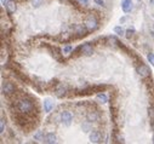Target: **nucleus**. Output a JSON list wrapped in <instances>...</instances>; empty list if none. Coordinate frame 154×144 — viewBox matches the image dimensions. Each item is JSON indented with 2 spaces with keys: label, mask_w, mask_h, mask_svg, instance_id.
I'll return each mask as SVG.
<instances>
[{
  "label": "nucleus",
  "mask_w": 154,
  "mask_h": 144,
  "mask_svg": "<svg viewBox=\"0 0 154 144\" xmlns=\"http://www.w3.org/2000/svg\"><path fill=\"white\" fill-rule=\"evenodd\" d=\"M101 133L98 131H92L91 134H90V142L91 143H99L101 142Z\"/></svg>",
  "instance_id": "6e6552de"
},
{
  "label": "nucleus",
  "mask_w": 154,
  "mask_h": 144,
  "mask_svg": "<svg viewBox=\"0 0 154 144\" xmlns=\"http://www.w3.org/2000/svg\"><path fill=\"white\" fill-rule=\"evenodd\" d=\"M17 108L18 110L23 113V114H27V113H30L33 110V108H34V105H33V102L28 98H22L18 101V104H17Z\"/></svg>",
  "instance_id": "f257e3e1"
},
{
  "label": "nucleus",
  "mask_w": 154,
  "mask_h": 144,
  "mask_svg": "<svg viewBox=\"0 0 154 144\" xmlns=\"http://www.w3.org/2000/svg\"><path fill=\"white\" fill-rule=\"evenodd\" d=\"M80 49H81V52L85 54V56H91V54L93 53V49H92V46L90 45V44H84L81 47H80Z\"/></svg>",
  "instance_id": "0eeeda50"
},
{
  "label": "nucleus",
  "mask_w": 154,
  "mask_h": 144,
  "mask_svg": "<svg viewBox=\"0 0 154 144\" xmlns=\"http://www.w3.org/2000/svg\"><path fill=\"white\" fill-rule=\"evenodd\" d=\"M152 128H153V131H154V121L152 122Z\"/></svg>",
  "instance_id": "5701e85b"
},
{
  "label": "nucleus",
  "mask_w": 154,
  "mask_h": 144,
  "mask_svg": "<svg viewBox=\"0 0 154 144\" xmlns=\"http://www.w3.org/2000/svg\"><path fill=\"white\" fill-rule=\"evenodd\" d=\"M72 51H73V46H70V45L66 46L64 49H63V52H64V53H69V52H72Z\"/></svg>",
  "instance_id": "6ab92c4d"
},
{
  "label": "nucleus",
  "mask_w": 154,
  "mask_h": 144,
  "mask_svg": "<svg viewBox=\"0 0 154 144\" xmlns=\"http://www.w3.org/2000/svg\"><path fill=\"white\" fill-rule=\"evenodd\" d=\"M66 92H67L66 87H63L62 85H59L57 87V90H56V96H57V97H63V96H66Z\"/></svg>",
  "instance_id": "f8f14e48"
},
{
  "label": "nucleus",
  "mask_w": 154,
  "mask_h": 144,
  "mask_svg": "<svg viewBox=\"0 0 154 144\" xmlns=\"http://www.w3.org/2000/svg\"><path fill=\"white\" fill-rule=\"evenodd\" d=\"M45 143H48V144H53V143H56V136L53 134V133H48L45 136Z\"/></svg>",
  "instance_id": "9b49d317"
},
{
  "label": "nucleus",
  "mask_w": 154,
  "mask_h": 144,
  "mask_svg": "<svg viewBox=\"0 0 154 144\" xmlns=\"http://www.w3.org/2000/svg\"><path fill=\"white\" fill-rule=\"evenodd\" d=\"M61 120H62V122L64 123L66 126H69L70 123H72L73 116H72V114H70L69 112H63V113L61 114Z\"/></svg>",
  "instance_id": "20e7f679"
},
{
  "label": "nucleus",
  "mask_w": 154,
  "mask_h": 144,
  "mask_svg": "<svg viewBox=\"0 0 154 144\" xmlns=\"http://www.w3.org/2000/svg\"><path fill=\"white\" fill-rule=\"evenodd\" d=\"M97 99L101 101V103H107V101H108V98H107V96L104 93H99L97 94Z\"/></svg>",
  "instance_id": "4468645a"
},
{
  "label": "nucleus",
  "mask_w": 154,
  "mask_h": 144,
  "mask_svg": "<svg viewBox=\"0 0 154 144\" xmlns=\"http://www.w3.org/2000/svg\"><path fill=\"white\" fill-rule=\"evenodd\" d=\"M147 58H148L149 63L154 67V53H148V56H147Z\"/></svg>",
  "instance_id": "a211bd4d"
},
{
  "label": "nucleus",
  "mask_w": 154,
  "mask_h": 144,
  "mask_svg": "<svg viewBox=\"0 0 154 144\" xmlns=\"http://www.w3.org/2000/svg\"><path fill=\"white\" fill-rule=\"evenodd\" d=\"M43 132L41 131H39L38 133H35L34 134V139H37V141H40V142H41V141H44V138H43Z\"/></svg>",
  "instance_id": "f3484780"
},
{
  "label": "nucleus",
  "mask_w": 154,
  "mask_h": 144,
  "mask_svg": "<svg viewBox=\"0 0 154 144\" xmlns=\"http://www.w3.org/2000/svg\"><path fill=\"white\" fill-rule=\"evenodd\" d=\"M43 1H44V0H32V5H33V8H39V6L40 5H41L43 4Z\"/></svg>",
  "instance_id": "dca6fc26"
},
{
  "label": "nucleus",
  "mask_w": 154,
  "mask_h": 144,
  "mask_svg": "<svg viewBox=\"0 0 154 144\" xmlns=\"http://www.w3.org/2000/svg\"><path fill=\"white\" fill-rule=\"evenodd\" d=\"M122 9L124 12H130L132 10V0H123L122 1Z\"/></svg>",
  "instance_id": "423d86ee"
},
{
  "label": "nucleus",
  "mask_w": 154,
  "mask_h": 144,
  "mask_svg": "<svg viewBox=\"0 0 154 144\" xmlns=\"http://www.w3.org/2000/svg\"><path fill=\"white\" fill-rule=\"evenodd\" d=\"M93 1H95L97 5H99V6H104V1H103V0H93Z\"/></svg>",
  "instance_id": "412c9836"
},
{
  "label": "nucleus",
  "mask_w": 154,
  "mask_h": 144,
  "mask_svg": "<svg viewBox=\"0 0 154 144\" xmlns=\"http://www.w3.org/2000/svg\"><path fill=\"white\" fill-rule=\"evenodd\" d=\"M153 143H154V137H153Z\"/></svg>",
  "instance_id": "393cba45"
},
{
  "label": "nucleus",
  "mask_w": 154,
  "mask_h": 144,
  "mask_svg": "<svg viewBox=\"0 0 154 144\" xmlns=\"http://www.w3.org/2000/svg\"><path fill=\"white\" fill-rule=\"evenodd\" d=\"M114 33L118 34V35H120V37H123L124 34H125V30L122 28V27H115V28H114Z\"/></svg>",
  "instance_id": "2eb2a0df"
},
{
  "label": "nucleus",
  "mask_w": 154,
  "mask_h": 144,
  "mask_svg": "<svg viewBox=\"0 0 154 144\" xmlns=\"http://www.w3.org/2000/svg\"><path fill=\"white\" fill-rule=\"evenodd\" d=\"M132 32H133V30H131V29H129L128 32H126V33H128V38H130V37H131V35H130V34H131Z\"/></svg>",
  "instance_id": "4be33fe9"
},
{
  "label": "nucleus",
  "mask_w": 154,
  "mask_h": 144,
  "mask_svg": "<svg viewBox=\"0 0 154 144\" xmlns=\"http://www.w3.org/2000/svg\"><path fill=\"white\" fill-rule=\"evenodd\" d=\"M6 9H8V12L9 13H13V12L16 11L17 6H16L15 3H13V0H9V1L6 3Z\"/></svg>",
  "instance_id": "9d476101"
},
{
  "label": "nucleus",
  "mask_w": 154,
  "mask_h": 144,
  "mask_svg": "<svg viewBox=\"0 0 154 144\" xmlns=\"http://www.w3.org/2000/svg\"><path fill=\"white\" fill-rule=\"evenodd\" d=\"M53 108V102L50 98L44 99V112L45 113H50Z\"/></svg>",
  "instance_id": "1a4fd4ad"
},
{
  "label": "nucleus",
  "mask_w": 154,
  "mask_h": 144,
  "mask_svg": "<svg viewBox=\"0 0 154 144\" xmlns=\"http://www.w3.org/2000/svg\"><path fill=\"white\" fill-rule=\"evenodd\" d=\"M15 92V85L12 84V82H9V81H6L3 84V93L5 94H11Z\"/></svg>",
  "instance_id": "7ed1b4c3"
},
{
  "label": "nucleus",
  "mask_w": 154,
  "mask_h": 144,
  "mask_svg": "<svg viewBox=\"0 0 154 144\" xmlns=\"http://www.w3.org/2000/svg\"><path fill=\"white\" fill-rule=\"evenodd\" d=\"M4 120H1V121H0V133H1V134H4Z\"/></svg>",
  "instance_id": "aec40b11"
},
{
  "label": "nucleus",
  "mask_w": 154,
  "mask_h": 144,
  "mask_svg": "<svg viewBox=\"0 0 154 144\" xmlns=\"http://www.w3.org/2000/svg\"><path fill=\"white\" fill-rule=\"evenodd\" d=\"M88 120L89 121H97L98 120V114L96 112H90L88 114Z\"/></svg>",
  "instance_id": "ddd939ff"
},
{
  "label": "nucleus",
  "mask_w": 154,
  "mask_h": 144,
  "mask_svg": "<svg viewBox=\"0 0 154 144\" xmlns=\"http://www.w3.org/2000/svg\"><path fill=\"white\" fill-rule=\"evenodd\" d=\"M1 1H3V4H5V3H6V0H1Z\"/></svg>",
  "instance_id": "b1692460"
},
{
  "label": "nucleus",
  "mask_w": 154,
  "mask_h": 144,
  "mask_svg": "<svg viewBox=\"0 0 154 144\" xmlns=\"http://www.w3.org/2000/svg\"><path fill=\"white\" fill-rule=\"evenodd\" d=\"M137 73H138V75L141 78H146V76H148V75H149V68L147 67L146 64H141L137 68Z\"/></svg>",
  "instance_id": "39448f33"
},
{
  "label": "nucleus",
  "mask_w": 154,
  "mask_h": 144,
  "mask_svg": "<svg viewBox=\"0 0 154 144\" xmlns=\"http://www.w3.org/2000/svg\"><path fill=\"white\" fill-rule=\"evenodd\" d=\"M85 25H86V28H88V30L93 32V30H96L98 28V21L93 15H89L88 17H86Z\"/></svg>",
  "instance_id": "f03ea898"
}]
</instances>
